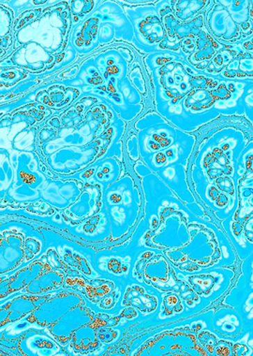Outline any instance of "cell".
<instances>
[{"label": "cell", "mask_w": 253, "mask_h": 356, "mask_svg": "<svg viewBox=\"0 0 253 356\" xmlns=\"http://www.w3.org/2000/svg\"><path fill=\"white\" fill-rule=\"evenodd\" d=\"M48 271V270H47ZM45 271L44 274H40L31 285L26 289V292L39 293L47 292L51 289H55L62 284L64 280L63 274L58 271Z\"/></svg>", "instance_id": "obj_3"}, {"label": "cell", "mask_w": 253, "mask_h": 356, "mask_svg": "<svg viewBox=\"0 0 253 356\" xmlns=\"http://www.w3.org/2000/svg\"><path fill=\"white\" fill-rule=\"evenodd\" d=\"M44 298H18L6 304V310L1 309V325L15 322L26 316L29 312H34L38 307L42 306Z\"/></svg>", "instance_id": "obj_1"}, {"label": "cell", "mask_w": 253, "mask_h": 356, "mask_svg": "<svg viewBox=\"0 0 253 356\" xmlns=\"http://www.w3.org/2000/svg\"><path fill=\"white\" fill-rule=\"evenodd\" d=\"M44 266H45V264L40 263V261H36V263L32 264L31 267L19 271L17 274L7 280L6 290L1 291V295L4 292L9 295L10 293L20 291L21 289L25 288L26 285H29V283L33 282L39 277L38 275L49 270V267L44 268Z\"/></svg>", "instance_id": "obj_2"}]
</instances>
